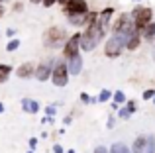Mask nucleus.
Here are the masks:
<instances>
[{"mask_svg": "<svg viewBox=\"0 0 155 153\" xmlns=\"http://www.w3.org/2000/svg\"><path fill=\"white\" fill-rule=\"evenodd\" d=\"M87 24H88L87 31L81 35V47H83L84 51H92L96 47V43H98V39L102 37L104 30L98 24V14H88Z\"/></svg>", "mask_w": 155, "mask_h": 153, "instance_id": "f257e3e1", "label": "nucleus"}, {"mask_svg": "<svg viewBox=\"0 0 155 153\" xmlns=\"http://www.w3.org/2000/svg\"><path fill=\"white\" fill-rule=\"evenodd\" d=\"M130 35L132 34H116L112 39H108V41H106V55H108V57H118V55L122 53V47L128 43Z\"/></svg>", "mask_w": 155, "mask_h": 153, "instance_id": "f03ea898", "label": "nucleus"}, {"mask_svg": "<svg viewBox=\"0 0 155 153\" xmlns=\"http://www.w3.org/2000/svg\"><path fill=\"white\" fill-rule=\"evenodd\" d=\"M134 24H136V30H141V28H145L149 22H151V16L153 12L149 10V8L145 6H137L136 10H134Z\"/></svg>", "mask_w": 155, "mask_h": 153, "instance_id": "7ed1b4c3", "label": "nucleus"}, {"mask_svg": "<svg viewBox=\"0 0 155 153\" xmlns=\"http://www.w3.org/2000/svg\"><path fill=\"white\" fill-rule=\"evenodd\" d=\"M134 153H155V139L151 135H141L134 142Z\"/></svg>", "mask_w": 155, "mask_h": 153, "instance_id": "20e7f679", "label": "nucleus"}, {"mask_svg": "<svg viewBox=\"0 0 155 153\" xmlns=\"http://www.w3.org/2000/svg\"><path fill=\"white\" fill-rule=\"evenodd\" d=\"M43 39H45L47 47H57V45H61V41L65 39V31L61 30V28H51V30L45 31Z\"/></svg>", "mask_w": 155, "mask_h": 153, "instance_id": "39448f33", "label": "nucleus"}, {"mask_svg": "<svg viewBox=\"0 0 155 153\" xmlns=\"http://www.w3.org/2000/svg\"><path fill=\"white\" fill-rule=\"evenodd\" d=\"M69 69L65 63H57L55 69H53V83L57 84V86H65L67 84V79H69Z\"/></svg>", "mask_w": 155, "mask_h": 153, "instance_id": "423d86ee", "label": "nucleus"}, {"mask_svg": "<svg viewBox=\"0 0 155 153\" xmlns=\"http://www.w3.org/2000/svg\"><path fill=\"white\" fill-rule=\"evenodd\" d=\"M114 34H134V26L128 14H122L118 18V22L114 24Z\"/></svg>", "mask_w": 155, "mask_h": 153, "instance_id": "0eeeda50", "label": "nucleus"}, {"mask_svg": "<svg viewBox=\"0 0 155 153\" xmlns=\"http://www.w3.org/2000/svg\"><path fill=\"white\" fill-rule=\"evenodd\" d=\"M67 14H87V2L84 0H69L65 4Z\"/></svg>", "mask_w": 155, "mask_h": 153, "instance_id": "6e6552de", "label": "nucleus"}, {"mask_svg": "<svg viewBox=\"0 0 155 153\" xmlns=\"http://www.w3.org/2000/svg\"><path fill=\"white\" fill-rule=\"evenodd\" d=\"M79 45H81V34H75L65 45V57H73L79 53Z\"/></svg>", "mask_w": 155, "mask_h": 153, "instance_id": "1a4fd4ad", "label": "nucleus"}, {"mask_svg": "<svg viewBox=\"0 0 155 153\" xmlns=\"http://www.w3.org/2000/svg\"><path fill=\"white\" fill-rule=\"evenodd\" d=\"M81 69H83V59H81V55H73V57H69V73L73 75H79Z\"/></svg>", "mask_w": 155, "mask_h": 153, "instance_id": "9d476101", "label": "nucleus"}, {"mask_svg": "<svg viewBox=\"0 0 155 153\" xmlns=\"http://www.w3.org/2000/svg\"><path fill=\"white\" fill-rule=\"evenodd\" d=\"M51 73H53L51 71V61H43L41 65L38 67V71H35V76H38L39 80H45Z\"/></svg>", "mask_w": 155, "mask_h": 153, "instance_id": "9b49d317", "label": "nucleus"}, {"mask_svg": "<svg viewBox=\"0 0 155 153\" xmlns=\"http://www.w3.org/2000/svg\"><path fill=\"white\" fill-rule=\"evenodd\" d=\"M112 8H106L104 12H100L98 14V24H100V28L106 31V26H108V22H110V16H112Z\"/></svg>", "mask_w": 155, "mask_h": 153, "instance_id": "f8f14e48", "label": "nucleus"}, {"mask_svg": "<svg viewBox=\"0 0 155 153\" xmlns=\"http://www.w3.org/2000/svg\"><path fill=\"white\" fill-rule=\"evenodd\" d=\"M22 108H24L26 112H30V114H35V112L39 110V104L35 102V100L26 98V100H22Z\"/></svg>", "mask_w": 155, "mask_h": 153, "instance_id": "ddd939ff", "label": "nucleus"}, {"mask_svg": "<svg viewBox=\"0 0 155 153\" xmlns=\"http://www.w3.org/2000/svg\"><path fill=\"white\" fill-rule=\"evenodd\" d=\"M87 18H88V12L87 14H69V20H71V24H75V26L87 24Z\"/></svg>", "mask_w": 155, "mask_h": 153, "instance_id": "4468645a", "label": "nucleus"}, {"mask_svg": "<svg viewBox=\"0 0 155 153\" xmlns=\"http://www.w3.org/2000/svg\"><path fill=\"white\" fill-rule=\"evenodd\" d=\"M31 75H34V65H31V63H26V65H22L18 69V76H22V79L31 76Z\"/></svg>", "mask_w": 155, "mask_h": 153, "instance_id": "2eb2a0df", "label": "nucleus"}, {"mask_svg": "<svg viewBox=\"0 0 155 153\" xmlns=\"http://www.w3.org/2000/svg\"><path fill=\"white\" fill-rule=\"evenodd\" d=\"M137 45H140V35L134 31V34L130 35V39H128V43H126V47H128V49H136Z\"/></svg>", "mask_w": 155, "mask_h": 153, "instance_id": "dca6fc26", "label": "nucleus"}, {"mask_svg": "<svg viewBox=\"0 0 155 153\" xmlns=\"http://www.w3.org/2000/svg\"><path fill=\"white\" fill-rule=\"evenodd\" d=\"M143 35H145V39H153L155 37V24H147V26H145Z\"/></svg>", "mask_w": 155, "mask_h": 153, "instance_id": "f3484780", "label": "nucleus"}, {"mask_svg": "<svg viewBox=\"0 0 155 153\" xmlns=\"http://www.w3.org/2000/svg\"><path fill=\"white\" fill-rule=\"evenodd\" d=\"M10 67L8 65H0V83H4V80L8 79V75H10Z\"/></svg>", "mask_w": 155, "mask_h": 153, "instance_id": "a211bd4d", "label": "nucleus"}, {"mask_svg": "<svg viewBox=\"0 0 155 153\" xmlns=\"http://www.w3.org/2000/svg\"><path fill=\"white\" fill-rule=\"evenodd\" d=\"M112 153H130V149L124 145V143H114V147H112Z\"/></svg>", "mask_w": 155, "mask_h": 153, "instance_id": "6ab92c4d", "label": "nucleus"}, {"mask_svg": "<svg viewBox=\"0 0 155 153\" xmlns=\"http://www.w3.org/2000/svg\"><path fill=\"white\" fill-rule=\"evenodd\" d=\"M114 100H116V104H122V102H126V96H124V92H116V94H114Z\"/></svg>", "mask_w": 155, "mask_h": 153, "instance_id": "aec40b11", "label": "nucleus"}, {"mask_svg": "<svg viewBox=\"0 0 155 153\" xmlns=\"http://www.w3.org/2000/svg\"><path fill=\"white\" fill-rule=\"evenodd\" d=\"M18 45H20V39H12V41L8 43V51H14V49H18Z\"/></svg>", "mask_w": 155, "mask_h": 153, "instance_id": "412c9836", "label": "nucleus"}, {"mask_svg": "<svg viewBox=\"0 0 155 153\" xmlns=\"http://www.w3.org/2000/svg\"><path fill=\"white\" fill-rule=\"evenodd\" d=\"M108 98H110V92H108V90H102V92H100V96H98L100 102H106Z\"/></svg>", "mask_w": 155, "mask_h": 153, "instance_id": "4be33fe9", "label": "nucleus"}, {"mask_svg": "<svg viewBox=\"0 0 155 153\" xmlns=\"http://www.w3.org/2000/svg\"><path fill=\"white\" fill-rule=\"evenodd\" d=\"M130 114H132V112H130V108H128V106H126V108H122V110H120V118H128Z\"/></svg>", "mask_w": 155, "mask_h": 153, "instance_id": "5701e85b", "label": "nucleus"}, {"mask_svg": "<svg viewBox=\"0 0 155 153\" xmlns=\"http://www.w3.org/2000/svg\"><path fill=\"white\" fill-rule=\"evenodd\" d=\"M153 96H155V92H153V90H145V92H143V98H145V100L153 98Z\"/></svg>", "mask_w": 155, "mask_h": 153, "instance_id": "b1692460", "label": "nucleus"}, {"mask_svg": "<svg viewBox=\"0 0 155 153\" xmlns=\"http://www.w3.org/2000/svg\"><path fill=\"white\" fill-rule=\"evenodd\" d=\"M81 100H83V102H91V96H88V94H84V92H83V94H81Z\"/></svg>", "mask_w": 155, "mask_h": 153, "instance_id": "393cba45", "label": "nucleus"}, {"mask_svg": "<svg viewBox=\"0 0 155 153\" xmlns=\"http://www.w3.org/2000/svg\"><path fill=\"white\" fill-rule=\"evenodd\" d=\"M53 153H63V147H61V145H55V147H53Z\"/></svg>", "mask_w": 155, "mask_h": 153, "instance_id": "a878e982", "label": "nucleus"}, {"mask_svg": "<svg viewBox=\"0 0 155 153\" xmlns=\"http://www.w3.org/2000/svg\"><path fill=\"white\" fill-rule=\"evenodd\" d=\"M94 153H106V149H104V147H96Z\"/></svg>", "mask_w": 155, "mask_h": 153, "instance_id": "bb28decb", "label": "nucleus"}, {"mask_svg": "<svg viewBox=\"0 0 155 153\" xmlns=\"http://www.w3.org/2000/svg\"><path fill=\"white\" fill-rule=\"evenodd\" d=\"M128 108H130V112H134V110H136V104L130 102V104H128Z\"/></svg>", "mask_w": 155, "mask_h": 153, "instance_id": "cd10ccee", "label": "nucleus"}, {"mask_svg": "<svg viewBox=\"0 0 155 153\" xmlns=\"http://www.w3.org/2000/svg\"><path fill=\"white\" fill-rule=\"evenodd\" d=\"M53 2H55V0H43V4H45V6H51Z\"/></svg>", "mask_w": 155, "mask_h": 153, "instance_id": "c85d7f7f", "label": "nucleus"}, {"mask_svg": "<svg viewBox=\"0 0 155 153\" xmlns=\"http://www.w3.org/2000/svg\"><path fill=\"white\" fill-rule=\"evenodd\" d=\"M31 2H34V4H38V2H41V0H31Z\"/></svg>", "mask_w": 155, "mask_h": 153, "instance_id": "c756f323", "label": "nucleus"}, {"mask_svg": "<svg viewBox=\"0 0 155 153\" xmlns=\"http://www.w3.org/2000/svg\"><path fill=\"white\" fill-rule=\"evenodd\" d=\"M59 2H63V4H67V2H69V0H59Z\"/></svg>", "mask_w": 155, "mask_h": 153, "instance_id": "7c9ffc66", "label": "nucleus"}, {"mask_svg": "<svg viewBox=\"0 0 155 153\" xmlns=\"http://www.w3.org/2000/svg\"><path fill=\"white\" fill-rule=\"evenodd\" d=\"M2 110H4V106H2V104H0V112H2Z\"/></svg>", "mask_w": 155, "mask_h": 153, "instance_id": "2f4dec72", "label": "nucleus"}, {"mask_svg": "<svg viewBox=\"0 0 155 153\" xmlns=\"http://www.w3.org/2000/svg\"><path fill=\"white\" fill-rule=\"evenodd\" d=\"M69 153H75V151H69Z\"/></svg>", "mask_w": 155, "mask_h": 153, "instance_id": "473e14b6", "label": "nucleus"}]
</instances>
